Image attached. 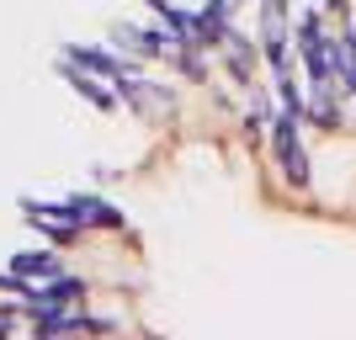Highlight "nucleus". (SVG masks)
<instances>
[{"mask_svg": "<svg viewBox=\"0 0 356 340\" xmlns=\"http://www.w3.org/2000/svg\"><path fill=\"white\" fill-rule=\"evenodd\" d=\"M271 144H277V160H282L287 181L303 186V181H309V154H303V144H298V118H293V112L271 122Z\"/></svg>", "mask_w": 356, "mask_h": 340, "instance_id": "1", "label": "nucleus"}, {"mask_svg": "<svg viewBox=\"0 0 356 340\" xmlns=\"http://www.w3.org/2000/svg\"><path fill=\"white\" fill-rule=\"evenodd\" d=\"M261 48L271 54V64H282V54H287V0H266V16H261Z\"/></svg>", "mask_w": 356, "mask_h": 340, "instance_id": "2", "label": "nucleus"}, {"mask_svg": "<svg viewBox=\"0 0 356 340\" xmlns=\"http://www.w3.org/2000/svg\"><path fill=\"white\" fill-rule=\"evenodd\" d=\"M64 74H70V86L80 90V96H86L90 106H102V112H112V106H118V96H112V90H106V86H102V80H96L90 70H80L74 59H64Z\"/></svg>", "mask_w": 356, "mask_h": 340, "instance_id": "3", "label": "nucleus"}, {"mask_svg": "<svg viewBox=\"0 0 356 340\" xmlns=\"http://www.w3.org/2000/svg\"><path fill=\"white\" fill-rule=\"evenodd\" d=\"M11 271H16V277H27V282H43V277H59L64 261L54 250H22V255H11Z\"/></svg>", "mask_w": 356, "mask_h": 340, "instance_id": "4", "label": "nucleus"}, {"mask_svg": "<svg viewBox=\"0 0 356 340\" xmlns=\"http://www.w3.org/2000/svg\"><path fill=\"white\" fill-rule=\"evenodd\" d=\"M64 59H74L80 70H90V74H106V80L128 74V64H122V59H112L106 48H64Z\"/></svg>", "mask_w": 356, "mask_h": 340, "instance_id": "5", "label": "nucleus"}, {"mask_svg": "<svg viewBox=\"0 0 356 340\" xmlns=\"http://www.w3.org/2000/svg\"><path fill=\"white\" fill-rule=\"evenodd\" d=\"M80 298H86V282H70V277L59 271V277H48V287L32 298V303H48V309H70V303H80Z\"/></svg>", "mask_w": 356, "mask_h": 340, "instance_id": "6", "label": "nucleus"}, {"mask_svg": "<svg viewBox=\"0 0 356 340\" xmlns=\"http://www.w3.org/2000/svg\"><path fill=\"white\" fill-rule=\"evenodd\" d=\"M74 202V218L80 223H102V229H122V213L112 202H96V197H70Z\"/></svg>", "mask_w": 356, "mask_h": 340, "instance_id": "7", "label": "nucleus"}]
</instances>
